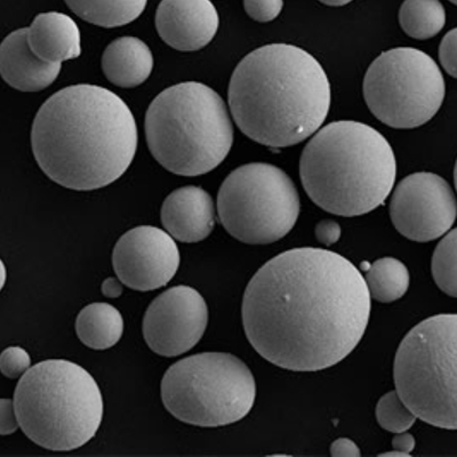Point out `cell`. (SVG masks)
I'll return each instance as SVG.
<instances>
[{
  "instance_id": "1",
  "label": "cell",
  "mask_w": 457,
  "mask_h": 457,
  "mask_svg": "<svg viewBox=\"0 0 457 457\" xmlns=\"http://www.w3.org/2000/svg\"><path fill=\"white\" fill-rule=\"evenodd\" d=\"M371 297L356 265L336 252L294 248L257 271L244 294L248 342L280 369L317 371L357 348Z\"/></svg>"
},
{
  "instance_id": "2",
  "label": "cell",
  "mask_w": 457,
  "mask_h": 457,
  "mask_svg": "<svg viewBox=\"0 0 457 457\" xmlns=\"http://www.w3.org/2000/svg\"><path fill=\"white\" fill-rule=\"evenodd\" d=\"M137 126L129 105L101 86H69L37 112L32 153L40 170L67 189L91 191L125 174L137 150Z\"/></svg>"
},
{
  "instance_id": "3",
  "label": "cell",
  "mask_w": 457,
  "mask_h": 457,
  "mask_svg": "<svg viewBox=\"0 0 457 457\" xmlns=\"http://www.w3.org/2000/svg\"><path fill=\"white\" fill-rule=\"evenodd\" d=\"M228 107L239 129L269 148L299 145L328 116L332 88L316 57L291 44L257 48L237 65Z\"/></svg>"
},
{
  "instance_id": "4",
  "label": "cell",
  "mask_w": 457,
  "mask_h": 457,
  "mask_svg": "<svg viewBox=\"0 0 457 457\" xmlns=\"http://www.w3.org/2000/svg\"><path fill=\"white\" fill-rule=\"evenodd\" d=\"M300 177L318 207L353 218L385 204L397 178V161L389 141L371 126L334 121L305 145Z\"/></svg>"
},
{
  "instance_id": "5",
  "label": "cell",
  "mask_w": 457,
  "mask_h": 457,
  "mask_svg": "<svg viewBox=\"0 0 457 457\" xmlns=\"http://www.w3.org/2000/svg\"><path fill=\"white\" fill-rule=\"evenodd\" d=\"M151 154L170 173L199 177L222 164L234 126L221 96L205 84L171 86L151 102L145 116Z\"/></svg>"
},
{
  "instance_id": "6",
  "label": "cell",
  "mask_w": 457,
  "mask_h": 457,
  "mask_svg": "<svg viewBox=\"0 0 457 457\" xmlns=\"http://www.w3.org/2000/svg\"><path fill=\"white\" fill-rule=\"evenodd\" d=\"M14 406L23 434L48 451L79 450L104 420L99 385L84 367L64 359L30 367L16 386Z\"/></svg>"
},
{
  "instance_id": "7",
  "label": "cell",
  "mask_w": 457,
  "mask_h": 457,
  "mask_svg": "<svg viewBox=\"0 0 457 457\" xmlns=\"http://www.w3.org/2000/svg\"><path fill=\"white\" fill-rule=\"evenodd\" d=\"M394 379L416 418L457 430V313L436 314L410 330L395 353Z\"/></svg>"
},
{
  "instance_id": "8",
  "label": "cell",
  "mask_w": 457,
  "mask_h": 457,
  "mask_svg": "<svg viewBox=\"0 0 457 457\" xmlns=\"http://www.w3.org/2000/svg\"><path fill=\"white\" fill-rule=\"evenodd\" d=\"M162 399L179 421L202 428L224 427L250 414L256 382L248 366L234 354L198 353L167 370Z\"/></svg>"
},
{
  "instance_id": "9",
  "label": "cell",
  "mask_w": 457,
  "mask_h": 457,
  "mask_svg": "<svg viewBox=\"0 0 457 457\" xmlns=\"http://www.w3.org/2000/svg\"><path fill=\"white\" fill-rule=\"evenodd\" d=\"M300 195L283 170L251 162L231 171L218 195L220 222L244 244L278 242L295 227Z\"/></svg>"
},
{
  "instance_id": "10",
  "label": "cell",
  "mask_w": 457,
  "mask_h": 457,
  "mask_svg": "<svg viewBox=\"0 0 457 457\" xmlns=\"http://www.w3.org/2000/svg\"><path fill=\"white\" fill-rule=\"evenodd\" d=\"M364 99L383 124L418 129L438 113L446 94L442 71L430 55L416 48L383 52L366 71Z\"/></svg>"
},
{
  "instance_id": "11",
  "label": "cell",
  "mask_w": 457,
  "mask_h": 457,
  "mask_svg": "<svg viewBox=\"0 0 457 457\" xmlns=\"http://www.w3.org/2000/svg\"><path fill=\"white\" fill-rule=\"evenodd\" d=\"M395 230L416 243L447 234L457 218V200L450 183L430 171L408 175L395 187L390 200Z\"/></svg>"
},
{
  "instance_id": "12",
  "label": "cell",
  "mask_w": 457,
  "mask_h": 457,
  "mask_svg": "<svg viewBox=\"0 0 457 457\" xmlns=\"http://www.w3.org/2000/svg\"><path fill=\"white\" fill-rule=\"evenodd\" d=\"M208 324V307L197 289L175 286L157 296L143 318V337L162 357H178L202 340Z\"/></svg>"
},
{
  "instance_id": "13",
  "label": "cell",
  "mask_w": 457,
  "mask_h": 457,
  "mask_svg": "<svg viewBox=\"0 0 457 457\" xmlns=\"http://www.w3.org/2000/svg\"><path fill=\"white\" fill-rule=\"evenodd\" d=\"M181 256L169 232L151 226L132 228L118 240L112 253L118 279L138 292L169 284L179 270Z\"/></svg>"
},
{
  "instance_id": "14",
  "label": "cell",
  "mask_w": 457,
  "mask_h": 457,
  "mask_svg": "<svg viewBox=\"0 0 457 457\" xmlns=\"http://www.w3.org/2000/svg\"><path fill=\"white\" fill-rule=\"evenodd\" d=\"M154 21L159 37L169 46L195 52L214 39L220 16L211 0H162Z\"/></svg>"
},
{
  "instance_id": "15",
  "label": "cell",
  "mask_w": 457,
  "mask_h": 457,
  "mask_svg": "<svg viewBox=\"0 0 457 457\" xmlns=\"http://www.w3.org/2000/svg\"><path fill=\"white\" fill-rule=\"evenodd\" d=\"M162 223L179 242L205 240L215 227V206L207 191L199 187L174 190L162 206Z\"/></svg>"
},
{
  "instance_id": "16",
  "label": "cell",
  "mask_w": 457,
  "mask_h": 457,
  "mask_svg": "<svg viewBox=\"0 0 457 457\" xmlns=\"http://www.w3.org/2000/svg\"><path fill=\"white\" fill-rule=\"evenodd\" d=\"M28 29L8 35L0 46V73L11 87L20 92H40L60 75L61 63L40 60L28 44Z\"/></svg>"
},
{
  "instance_id": "17",
  "label": "cell",
  "mask_w": 457,
  "mask_h": 457,
  "mask_svg": "<svg viewBox=\"0 0 457 457\" xmlns=\"http://www.w3.org/2000/svg\"><path fill=\"white\" fill-rule=\"evenodd\" d=\"M27 29L29 47L45 62L62 64L81 54L79 28L67 14L40 13Z\"/></svg>"
},
{
  "instance_id": "18",
  "label": "cell",
  "mask_w": 457,
  "mask_h": 457,
  "mask_svg": "<svg viewBox=\"0 0 457 457\" xmlns=\"http://www.w3.org/2000/svg\"><path fill=\"white\" fill-rule=\"evenodd\" d=\"M154 55L148 45L136 37L114 39L102 56V71L110 83L121 88H134L149 79Z\"/></svg>"
},
{
  "instance_id": "19",
  "label": "cell",
  "mask_w": 457,
  "mask_h": 457,
  "mask_svg": "<svg viewBox=\"0 0 457 457\" xmlns=\"http://www.w3.org/2000/svg\"><path fill=\"white\" fill-rule=\"evenodd\" d=\"M76 333L83 345L92 350H107L120 341L124 320L112 304L92 303L77 317Z\"/></svg>"
},
{
  "instance_id": "20",
  "label": "cell",
  "mask_w": 457,
  "mask_h": 457,
  "mask_svg": "<svg viewBox=\"0 0 457 457\" xmlns=\"http://www.w3.org/2000/svg\"><path fill=\"white\" fill-rule=\"evenodd\" d=\"M84 21L102 28H117L136 21L148 0H64Z\"/></svg>"
},
{
  "instance_id": "21",
  "label": "cell",
  "mask_w": 457,
  "mask_h": 457,
  "mask_svg": "<svg viewBox=\"0 0 457 457\" xmlns=\"http://www.w3.org/2000/svg\"><path fill=\"white\" fill-rule=\"evenodd\" d=\"M371 299L393 303L402 299L411 283L410 271L395 257H382L370 264L364 277Z\"/></svg>"
},
{
  "instance_id": "22",
  "label": "cell",
  "mask_w": 457,
  "mask_h": 457,
  "mask_svg": "<svg viewBox=\"0 0 457 457\" xmlns=\"http://www.w3.org/2000/svg\"><path fill=\"white\" fill-rule=\"evenodd\" d=\"M399 23L411 38L430 39L446 24V11L440 0H405L399 10Z\"/></svg>"
},
{
  "instance_id": "23",
  "label": "cell",
  "mask_w": 457,
  "mask_h": 457,
  "mask_svg": "<svg viewBox=\"0 0 457 457\" xmlns=\"http://www.w3.org/2000/svg\"><path fill=\"white\" fill-rule=\"evenodd\" d=\"M431 271L440 291L457 299V228L448 231L436 245Z\"/></svg>"
},
{
  "instance_id": "24",
  "label": "cell",
  "mask_w": 457,
  "mask_h": 457,
  "mask_svg": "<svg viewBox=\"0 0 457 457\" xmlns=\"http://www.w3.org/2000/svg\"><path fill=\"white\" fill-rule=\"evenodd\" d=\"M375 415L379 426L393 434L410 430L418 420L397 390L390 391L378 400Z\"/></svg>"
},
{
  "instance_id": "25",
  "label": "cell",
  "mask_w": 457,
  "mask_h": 457,
  "mask_svg": "<svg viewBox=\"0 0 457 457\" xmlns=\"http://www.w3.org/2000/svg\"><path fill=\"white\" fill-rule=\"evenodd\" d=\"M30 366L31 358L21 346H8L0 357V370L7 378H22Z\"/></svg>"
},
{
  "instance_id": "26",
  "label": "cell",
  "mask_w": 457,
  "mask_h": 457,
  "mask_svg": "<svg viewBox=\"0 0 457 457\" xmlns=\"http://www.w3.org/2000/svg\"><path fill=\"white\" fill-rule=\"evenodd\" d=\"M245 11L256 22L267 23L278 18L284 0H244Z\"/></svg>"
},
{
  "instance_id": "27",
  "label": "cell",
  "mask_w": 457,
  "mask_h": 457,
  "mask_svg": "<svg viewBox=\"0 0 457 457\" xmlns=\"http://www.w3.org/2000/svg\"><path fill=\"white\" fill-rule=\"evenodd\" d=\"M439 61L444 71L457 79V28L448 31L440 43Z\"/></svg>"
},
{
  "instance_id": "28",
  "label": "cell",
  "mask_w": 457,
  "mask_h": 457,
  "mask_svg": "<svg viewBox=\"0 0 457 457\" xmlns=\"http://www.w3.org/2000/svg\"><path fill=\"white\" fill-rule=\"evenodd\" d=\"M0 434L8 436L14 434L20 427L18 415H16L14 400H0Z\"/></svg>"
},
{
  "instance_id": "29",
  "label": "cell",
  "mask_w": 457,
  "mask_h": 457,
  "mask_svg": "<svg viewBox=\"0 0 457 457\" xmlns=\"http://www.w3.org/2000/svg\"><path fill=\"white\" fill-rule=\"evenodd\" d=\"M314 235H316L318 242L325 246H330L340 240L342 228L340 224L333 220H322L314 228Z\"/></svg>"
},
{
  "instance_id": "30",
  "label": "cell",
  "mask_w": 457,
  "mask_h": 457,
  "mask_svg": "<svg viewBox=\"0 0 457 457\" xmlns=\"http://www.w3.org/2000/svg\"><path fill=\"white\" fill-rule=\"evenodd\" d=\"M330 455L334 457H359L361 455L357 444L348 438L337 439L330 446Z\"/></svg>"
},
{
  "instance_id": "31",
  "label": "cell",
  "mask_w": 457,
  "mask_h": 457,
  "mask_svg": "<svg viewBox=\"0 0 457 457\" xmlns=\"http://www.w3.org/2000/svg\"><path fill=\"white\" fill-rule=\"evenodd\" d=\"M393 448L395 451L406 453L407 455H411V453L415 448V438L413 435L405 432H399L395 434L393 439Z\"/></svg>"
},
{
  "instance_id": "32",
  "label": "cell",
  "mask_w": 457,
  "mask_h": 457,
  "mask_svg": "<svg viewBox=\"0 0 457 457\" xmlns=\"http://www.w3.org/2000/svg\"><path fill=\"white\" fill-rule=\"evenodd\" d=\"M121 281L116 278H108L104 281L102 284V293L105 297H109V299H116V297H120L122 293V285Z\"/></svg>"
},
{
  "instance_id": "33",
  "label": "cell",
  "mask_w": 457,
  "mask_h": 457,
  "mask_svg": "<svg viewBox=\"0 0 457 457\" xmlns=\"http://www.w3.org/2000/svg\"><path fill=\"white\" fill-rule=\"evenodd\" d=\"M320 2L324 4V5L340 7L348 5V4L353 2V0H320Z\"/></svg>"
},
{
  "instance_id": "34",
  "label": "cell",
  "mask_w": 457,
  "mask_h": 457,
  "mask_svg": "<svg viewBox=\"0 0 457 457\" xmlns=\"http://www.w3.org/2000/svg\"><path fill=\"white\" fill-rule=\"evenodd\" d=\"M381 456H410V455H407L406 453L394 450L393 452L383 453V454H381Z\"/></svg>"
},
{
  "instance_id": "35",
  "label": "cell",
  "mask_w": 457,
  "mask_h": 457,
  "mask_svg": "<svg viewBox=\"0 0 457 457\" xmlns=\"http://www.w3.org/2000/svg\"><path fill=\"white\" fill-rule=\"evenodd\" d=\"M2 275H3V280H2V288H4V286H5L6 284V277H7V272H6V267H5V264H4V262H2Z\"/></svg>"
},
{
  "instance_id": "36",
  "label": "cell",
  "mask_w": 457,
  "mask_h": 457,
  "mask_svg": "<svg viewBox=\"0 0 457 457\" xmlns=\"http://www.w3.org/2000/svg\"><path fill=\"white\" fill-rule=\"evenodd\" d=\"M454 183H455V187H456V191H457V161H456L455 169H454Z\"/></svg>"
},
{
  "instance_id": "37",
  "label": "cell",
  "mask_w": 457,
  "mask_h": 457,
  "mask_svg": "<svg viewBox=\"0 0 457 457\" xmlns=\"http://www.w3.org/2000/svg\"><path fill=\"white\" fill-rule=\"evenodd\" d=\"M450 2H451L452 4H454V5H456V6H457V0H450Z\"/></svg>"
}]
</instances>
